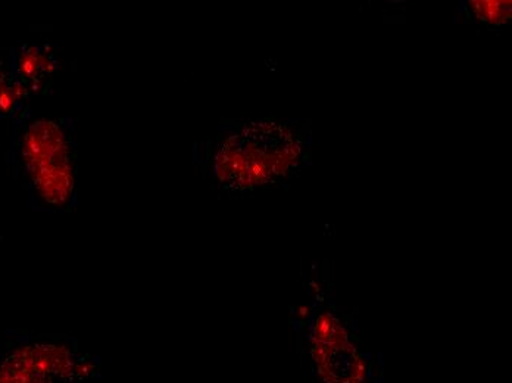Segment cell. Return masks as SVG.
<instances>
[{"mask_svg": "<svg viewBox=\"0 0 512 383\" xmlns=\"http://www.w3.org/2000/svg\"><path fill=\"white\" fill-rule=\"evenodd\" d=\"M12 160L26 177L33 210L61 213L77 201L76 123L71 118H18Z\"/></svg>", "mask_w": 512, "mask_h": 383, "instance_id": "obj_1", "label": "cell"}, {"mask_svg": "<svg viewBox=\"0 0 512 383\" xmlns=\"http://www.w3.org/2000/svg\"><path fill=\"white\" fill-rule=\"evenodd\" d=\"M301 143L276 123H251L227 133L212 158L215 177L230 191L273 183L295 163Z\"/></svg>", "mask_w": 512, "mask_h": 383, "instance_id": "obj_2", "label": "cell"}, {"mask_svg": "<svg viewBox=\"0 0 512 383\" xmlns=\"http://www.w3.org/2000/svg\"><path fill=\"white\" fill-rule=\"evenodd\" d=\"M96 372L68 342H24L0 361V383H78Z\"/></svg>", "mask_w": 512, "mask_h": 383, "instance_id": "obj_3", "label": "cell"}, {"mask_svg": "<svg viewBox=\"0 0 512 383\" xmlns=\"http://www.w3.org/2000/svg\"><path fill=\"white\" fill-rule=\"evenodd\" d=\"M311 357L314 373L321 383H364L370 370L355 348L348 344V333L332 313H323L311 326Z\"/></svg>", "mask_w": 512, "mask_h": 383, "instance_id": "obj_4", "label": "cell"}, {"mask_svg": "<svg viewBox=\"0 0 512 383\" xmlns=\"http://www.w3.org/2000/svg\"><path fill=\"white\" fill-rule=\"evenodd\" d=\"M58 59L49 45L24 43L12 56L11 71L28 93H43L51 87Z\"/></svg>", "mask_w": 512, "mask_h": 383, "instance_id": "obj_5", "label": "cell"}, {"mask_svg": "<svg viewBox=\"0 0 512 383\" xmlns=\"http://www.w3.org/2000/svg\"><path fill=\"white\" fill-rule=\"evenodd\" d=\"M30 93L18 83L9 65L0 62V120L17 118Z\"/></svg>", "mask_w": 512, "mask_h": 383, "instance_id": "obj_6", "label": "cell"}, {"mask_svg": "<svg viewBox=\"0 0 512 383\" xmlns=\"http://www.w3.org/2000/svg\"><path fill=\"white\" fill-rule=\"evenodd\" d=\"M470 8L480 20L492 26H499L511 17V14H507V11L511 12L510 2H470Z\"/></svg>", "mask_w": 512, "mask_h": 383, "instance_id": "obj_7", "label": "cell"}]
</instances>
